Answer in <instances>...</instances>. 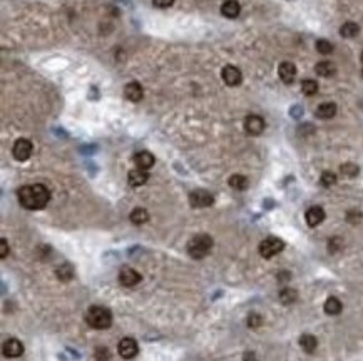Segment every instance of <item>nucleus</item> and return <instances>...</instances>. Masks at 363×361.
Segmentation results:
<instances>
[{"label": "nucleus", "instance_id": "3", "mask_svg": "<svg viewBox=\"0 0 363 361\" xmlns=\"http://www.w3.org/2000/svg\"><path fill=\"white\" fill-rule=\"evenodd\" d=\"M213 247V238L209 234H198L188 243V254L192 259H203Z\"/></svg>", "mask_w": 363, "mask_h": 361}, {"label": "nucleus", "instance_id": "9", "mask_svg": "<svg viewBox=\"0 0 363 361\" xmlns=\"http://www.w3.org/2000/svg\"><path fill=\"white\" fill-rule=\"evenodd\" d=\"M138 343H136V340H132V338H124V340H121L119 346H117V351H119V355L122 356L124 360H131L134 358L136 355H138Z\"/></svg>", "mask_w": 363, "mask_h": 361}, {"label": "nucleus", "instance_id": "20", "mask_svg": "<svg viewBox=\"0 0 363 361\" xmlns=\"http://www.w3.org/2000/svg\"><path fill=\"white\" fill-rule=\"evenodd\" d=\"M323 308H325V313H327V314L336 316V314L342 313L343 304H342V301H340L338 298H335V296H330V298L325 301V306Z\"/></svg>", "mask_w": 363, "mask_h": 361}, {"label": "nucleus", "instance_id": "29", "mask_svg": "<svg viewBox=\"0 0 363 361\" xmlns=\"http://www.w3.org/2000/svg\"><path fill=\"white\" fill-rule=\"evenodd\" d=\"M343 239L340 238V236H335V238H330L328 239V251H330V254H336L340 253V251L343 249Z\"/></svg>", "mask_w": 363, "mask_h": 361}, {"label": "nucleus", "instance_id": "32", "mask_svg": "<svg viewBox=\"0 0 363 361\" xmlns=\"http://www.w3.org/2000/svg\"><path fill=\"white\" fill-rule=\"evenodd\" d=\"M261 325H263V318L258 313H251L248 316V328L256 329V328H259Z\"/></svg>", "mask_w": 363, "mask_h": 361}, {"label": "nucleus", "instance_id": "27", "mask_svg": "<svg viewBox=\"0 0 363 361\" xmlns=\"http://www.w3.org/2000/svg\"><path fill=\"white\" fill-rule=\"evenodd\" d=\"M340 172H342L345 178H357L358 172H360V167L353 163H345V164H342V167H340Z\"/></svg>", "mask_w": 363, "mask_h": 361}, {"label": "nucleus", "instance_id": "25", "mask_svg": "<svg viewBox=\"0 0 363 361\" xmlns=\"http://www.w3.org/2000/svg\"><path fill=\"white\" fill-rule=\"evenodd\" d=\"M298 299V291L293 288H283L281 291H279V301H281L283 304H293L294 301Z\"/></svg>", "mask_w": 363, "mask_h": 361}, {"label": "nucleus", "instance_id": "39", "mask_svg": "<svg viewBox=\"0 0 363 361\" xmlns=\"http://www.w3.org/2000/svg\"><path fill=\"white\" fill-rule=\"evenodd\" d=\"M362 60H363V54H362Z\"/></svg>", "mask_w": 363, "mask_h": 361}, {"label": "nucleus", "instance_id": "38", "mask_svg": "<svg viewBox=\"0 0 363 361\" xmlns=\"http://www.w3.org/2000/svg\"><path fill=\"white\" fill-rule=\"evenodd\" d=\"M290 278H291V274H290V273H281V274H278V279H279V281L290 279Z\"/></svg>", "mask_w": 363, "mask_h": 361}, {"label": "nucleus", "instance_id": "19", "mask_svg": "<svg viewBox=\"0 0 363 361\" xmlns=\"http://www.w3.org/2000/svg\"><path fill=\"white\" fill-rule=\"evenodd\" d=\"M315 114H316V117H320V119H331V117H335V114H336V104L335 102H323V104H320L318 107H316Z\"/></svg>", "mask_w": 363, "mask_h": 361}, {"label": "nucleus", "instance_id": "11", "mask_svg": "<svg viewBox=\"0 0 363 361\" xmlns=\"http://www.w3.org/2000/svg\"><path fill=\"white\" fill-rule=\"evenodd\" d=\"M305 219H306V223H308L310 228H316V226H320L325 221L323 208H320V206H311V208L306 211Z\"/></svg>", "mask_w": 363, "mask_h": 361}, {"label": "nucleus", "instance_id": "24", "mask_svg": "<svg viewBox=\"0 0 363 361\" xmlns=\"http://www.w3.org/2000/svg\"><path fill=\"white\" fill-rule=\"evenodd\" d=\"M358 32H360V27H358V24H355V22H345V24L340 27V33H342V37H345V39H353V37L358 35Z\"/></svg>", "mask_w": 363, "mask_h": 361}, {"label": "nucleus", "instance_id": "35", "mask_svg": "<svg viewBox=\"0 0 363 361\" xmlns=\"http://www.w3.org/2000/svg\"><path fill=\"white\" fill-rule=\"evenodd\" d=\"M9 244H7V239L5 238H2L0 239V258L2 259H5L7 256H9Z\"/></svg>", "mask_w": 363, "mask_h": 361}, {"label": "nucleus", "instance_id": "12", "mask_svg": "<svg viewBox=\"0 0 363 361\" xmlns=\"http://www.w3.org/2000/svg\"><path fill=\"white\" fill-rule=\"evenodd\" d=\"M22 353H24V345L15 338H10L3 343V355L7 358H18L22 356Z\"/></svg>", "mask_w": 363, "mask_h": 361}, {"label": "nucleus", "instance_id": "7", "mask_svg": "<svg viewBox=\"0 0 363 361\" xmlns=\"http://www.w3.org/2000/svg\"><path fill=\"white\" fill-rule=\"evenodd\" d=\"M264 127H266V124H264V119L261 117V115L251 114V115H248V117L244 119V131H246L249 135L263 134Z\"/></svg>", "mask_w": 363, "mask_h": 361}, {"label": "nucleus", "instance_id": "16", "mask_svg": "<svg viewBox=\"0 0 363 361\" xmlns=\"http://www.w3.org/2000/svg\"><path fill=\"white\" fill-rule=\"evenodd\" d=\"M147 179H149V174H147V171L144 169H132L129 171V174H127V182H129L131 187H139L142 186V184L147 182Z\"/></svg>", "mask_w": 363, "mask_h": 361}, {"label": "nucleus", "instance_id": "5", "mask_svg": "<svg viewBox=\"0 0 363 361\" xmlns=\"http://www.w3.org/2000/svg\"><path fill=\"white\" fill-rule=\"evenodd\" d=\"M214 202V197L211 193H207V191L204 189H196L192 191L191 194H189V204L192 206V208H209V206H213Z\"/></svg>", "mask_w": 363, "mask_h": 361}, {"label": "nucleus", "instance_id": "14", "mask_svg": "<svg viewBox=\"0 0 363 361\" xmlns=\"http://www.w3.org/2000/svg\"><path fill=\"white\" fill-rule=\"evenodd\" d=\"M278 75L285 84H293L294 77H296V67L291 62H281L278 67Z\"/></svg>", "mask_w": 363, "mask_h": 361}, {"label": "nucleus", "instance_id": "8", "mask_svg": "<svg viewBox=\"0 0 363 361\" xmlns=\"http://www.w3.org/2000/svg\"><path fill=\"white\" fill-rule=\"evenodd\" d=\"M141 279H142V276L132 268H127L126 266V268H122L119 271V283L122 286H126V288H132V286L141 283Z\"/></svg>", "mask_w": 363, "mask_h": 361}, {"label": "nucleus", "instance_id": "18", "mask_svg": "<svg viewBox=\"0 0 363 361\" xmlns=\"http://www.w3.org/2000/svg\"><path fill=\"white\" fill-rule=\"evenodd\" d=\"M315 72L320 75V77H333L336 74V67L333 62L330 60H321L315 66Z\"/></svg>", "mask_w": 363, "mask_h": 361}, {"label": "nucleus", "instance_id": "1", "mask_svg": "<svg viewBox=\"0 0 363 361\" xmlns=\"http://www.w3.org/2000/svg\"><path fill=\"white\" fill-rule=\"evenodd\" d=\"M17 197L22 208L29 211H39L47 206L51 201V193L44 184H30V186H22L17 191Z\"/></svg>", "mask_w": 363, "mask_h": 361}, {"label": "nucleus", "instance_id": "15", "mask_svg": "<svg viewBox=\"0 0 363 361\" xmlns=\"http://www.w3.org/2000/svg\"><path fill=\"white\" fill-rule=\"evenodd\" d=\"M132 161H134V164L138 165L139 169H151L156 163V159H154V156L151 152H147V150H141V152H136L134 157H132Z\"/></svg>", "mask_w": 363, "mask_h": 361}, {"label": "nucleus", "instance_id": "33", "mask_svg": "<svg viewBox=\"0 0 363 361\" xmlns=\"http://www.w3.org/2000/svg\"><path fill=\"white\" fill-rule=\"evenodd\" d=\"M96 360L97 361H109L111 360V351L105 346H99L96 348Z\"/></svg>", "mask_w": 363, "mask_h": 361}, {"label": "nucleus", "instance_id": "21", "mask_svg": "<svg viewBox=\"0 0 363 361\" xmlns=\"http://www.w3.org/2000/svg\"><path fill=\"white\" fill-rule=\"evenodd\" d=\"M300 346L305 353H313L316 349V346H318V341H316V338L313 334L306 333L300 336Z\"/></svg>", "mask_w": 363, "mask_h": 361}, {"label": "nucleus", "instance_id": "22", "mask_svg": "<svg viewBox=\"0 0 363 361\" xmlns=\"http://www.w3.org/2000/svg\"><path fill=\"white\" fill-rule=\"evenodd\" d=\"M129 219H131L132 224L141 226V224H144V223H147V221H149V213H147L146 209H142V208H136L129 214Z\"/></svg>", "mask_w": 363, "mask_h": 361}, {"label": "nucleus", "instance_id": "36", "mask_svg": "<svg viewBox=\"0 0 363 361\" xmlns=\"http://www.w3.org/2000/svg\"><path fill=\"white\" fill-rule=\"evenodd\" d=\"M174 3V0H153V5L157 9H168Z\"/></svg>", "mask_w": 363, "mask_h": 361}, {"label": "nucleus", "instance_id": "37", "mask_svg": "<svg viewBox=\"0 0 363 361\" xmlns=\"http://www.w3.org/2000/svg\"><path fill=\"white\" fill-rule=\"evenodd\" d=\"M243 361H258V358H256V355L253 351H246L243 355Z\"/></svg>", "mask_w": 363, "mask_h": 361}, {"label": "nucleus", "instance_id": "10", "mask_svg": "<svg viewBox=\"0 0 363 361\" xmlns=\"http://www.w3.org/2000/svg\"><path fill=\"white\" fill-rule=\"evenodd\" d=\"M221 77H223V81H225L228 85H231V87L240 85L241 81H243V74H241V70L234 66H226L221 72Z\"/></svg>", "mask_w": 363, "mask_h": 361}, {"label": "nucleus", "instance_id": "34", "mask_svg": "<svg viewBox=\"0 0 363 361\" xmlns=\"http://www.w3.org/2000/svg\"><path fill=\"white\" fill-rule=\"evenodd\" d=\"M362 217H363V214L360 213V211H357V209H351V211H348V213H346V221H348V223H351V224L360 223Z\"/></svg>", "mask_w": 363, "mask_h": 361}, {"label": "nucleus", "instance_id": "6", "mask_svg": "<svg viewBox=\"0 0 363 361\" xmlns=\"http://www.w3.org/2000/svg\"><path fill=\"white\" fill-rule=\"evenodd\" d=\"M32 142L29 141V139H17L12 148V154L14 157L17 161H20V163H24V161H27L30 156H32Z\"/></svg>", "mask_w": 363, "mask_h": 361}, {"label": "nucleus", "instance_id": "30", "mask_svg": "<svg viewBox=\"0 0 363 361\" xmlns=\"http://www.w3.org/2000/svg\"><path fill=\"white\" fill-rule=\"evenodd\" d=\"M316 50L323 55H330L331 52H333V44L327 39H320V40H316Z\"/></svg>", "mask_w": 363, "mask_h": 361}, {"label": "nucleus", "instance_id": "4", "mask_svg": "<svg viewBox=\"0 0 363 361\" xmlns=\"http://www.w3.org/2000/svg\"><path fill=\"white\" fill-rule=\"evenodd\" d=\"M259 254L263 256L264 259H270L273 256L279 254L283 249H285V243H283L279 238H275V236H270V238L263 239L259 243Z\"/></svg>", "mask_w": 363, "mask_h": 361}, {"label": "nucleus", "instance_id": "23", "mask_svg": "<svg viewBox=\"0 0 363 361\" xmlns=\"http://www.w3.org/2000/svg\"><path fill=\"white\" fill-rule=\"evenodd\" d=\"M229 186L233 187V189H236V191H244V189H248V186H249V180H248V178L246 176H243V174H233L231 178H229Z\"/></svg>", "mask_w": 363, "mask_h": 361}, {"label": "nucleus", "instance_id": "26", "mask_svg": "<svg viewBox=\"0 0 363 361\" xmlns=\"http://www.w3.org/2000/svg\"><path fill=\"white\" fill-rule=\"evenodd\" d=\"M55 276L59 278L62 283H67V281H70L74 278V269L70 264H62L59 266L57 269H55Z\"/></svg>", "mask_w": 363, "mask_h": 361}, {"label": "nucleus", "instance_id": "13", "mask_svg": "<svg viewBox=\"0 0 363 361\" xmlns=\"http://www.w3.org/2000/svg\"><path fill=\"white\" fill-rule=\"evenodd\" d=\"M124 96H126L127 100L131 102H139L144 97V90H142V85L139 82H129V84L124 87Z\"/></svg>", "mask_w": 363, "mask_h": 361}, {"label": "nucleus", "instance_id": "2", "mask_svg": "<svg viewBox=\"0 0 363 361\" xmlns=\"http://www.w3.org/2000/svg\"><path fill=\"white\" fill-rule=\"evenodd\" d=\"M86 321L94 329H107L112 325V313L104 306H90L86 314Z\"/></svg>", "mask_w": 363, "mask_h": 361}, {"label": "nucleus", "instance_id": "28", "mask_svg": "<svg viewBox=\"0 0 363 361\" xmlns=\"http://www.w3.org/2000/svg\"><path fill=\"white\" fill-rule=\"evenodd\" d=\"M301 90H303L305 96H315L316 92H318V82L316 81H311V79H306V81L301 82Z\"/></svg>", "mask_w": 363, "mask_h": 361}, {"label": "nucleus", "instance_id": "31", "mask_svg": "<svg viewBox=\"0 0 363 361\" xmlns=\"http://www.w3.org/2000/svg\"><path fill=\"white\" fill-rule=\"evenodd\" d=\"M320 182H321V186H323V187L335 186V184H336V174H335V172H331V171H325L323 174H321V178H320Z\"/></svg>", "mask_w": 363, "mask_h": 361}, {"label": "nucleus", "instance_id": "17", "mask_svg": "<svg viewBox=\"0 0 363 361\" xmlns=\"http://www.w3.org/2000/svg\"><path fill=\"white\" fill-rule=\"evenodd\" d=\"M241 12V5L238 0H226L221 5V14L228 18H236Z\"/></svg>", "mask_w": 363, "mask_h": 361}]
</instances>
